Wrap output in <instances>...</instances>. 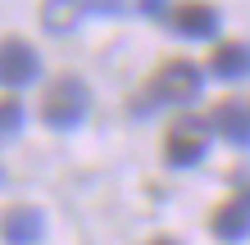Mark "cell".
Listing matches in <instances>:
<instances>
[{
	"mask_svg": "<svg viewBox=\"0 0 250 245\" xmlns=\"http://www.w3.org/2000/svg\"><path fill=\"white\" fill-rule=\"evenodd\" d=\"M86 109H91V91H86V82H82V77L60 73V77L46 86L41 118H46L55 132H68V127H78V123L86 118Z\"/></svg>",
	"mask_w": 250,
	"mask_h": 245,
	"instance_id": "cell-1",
	"label": "cell"
},
{
	"mask_svg": "<svg viewBox=\"0 0 250 245\" xmlns=\"http://www.w3.org/2000/svg\"><path fill=\"white\" fill-rule=\"evenodd\" d=\"M200 86H205V77L191 59H164L150 77V100L155 105H191L200 95Z\"/></svg>",
	"mask_w": 250,
	"mask_h": 245,
	"instance_id": "cell-2",
	"label": "cell"
},
{
	"mask_svg": "<svg viewBox=\"0 0 250 245\" xmlns=\"http://www.w3.org/2000/svg\"><path fill=\"white\" fill-rule=\"evenodd\" d=\"M205 150H209V123H205L200 113H182V118H173L168 136H164V164L191 168V164L205 159Z\"/></svg>",
	"mask_w": 250,
	"mask_h": 245,
	"instance_id": "cell-3",
	"label": "cell"
},
{
	"mask_svg": "<svg viewBox=\"0 0 250 245\" xmlns=\"http://www.w3.org/2000/svg\"><path fill=\"white\" fill-rule=\"evenodd\" d=\"M37 73H41V59L23 37L0 41V86H27L37 82Z\"/></svg>",
	"mask_w": 250,
	"mask_h": 245,
	"instance_id": "cell-4",
	"label": "cell"
},
{
	"mask_svg": "<svg viewBox=\"0 0 250 245\" xmlns=\"http://www.w3.org/2000/svg\"><path fill=\"white\" fill-rule=\"evenodd\" d=\"M209 232L218 241H241V236H250V186H241L237 195H228L223 205L209 213Z\"/></svg>",
	"mask_w": 250,
	"mask_h": 245,
	"instance_id": "cell-5",
	"label": "cell"
},
{
	"mask_svg": "<svg viewBox=\"0 0 250 245\" xmlns=\"http://www.w3.org/2000/svg\"><path fill=\"white\" fill-rule=\"evenodd\" d=\"M91 9H105V0H41V27L46 32H73Z\"/></svg>",
	"mask_w": 250,
	"mask_h": 245,
	"instance_id": "cell-6",
	"label": "cell"
},
{
	"mask_svg": "<svg viewBox=\"0 0 250 245\" xmlns=\"http://www.w3.org/2000/svg\"><path fill=\"white\" fill-rule=\"evenodd\" d=\"M41 232H46V213L32 209V205H14V209H5V218H0V236L9 245H37Z\"/></svg>",
	"mask_w": 250,
	"mask_h": 245,
	"instance_id": "cell-7",
	"label": "cell"
},
{
	"mask_svg": "<svg viewBox=\"0 0 250 245\" xmlns=\"http://www.w3.org/2000/svg\"><path fill=\"white\" fill-rule=\"evenodd\" d=\"M214 132L228 141V146L250 150V105L246 100H223L214 105Z\"/></svg>",
	"mask_w": 250,
	"mask_h": 245,
	"instance_id": "cell-8",
	"label": "cell"
},
{
	"mask_svg": "<svg viewBox=\"0 0 250 245\" xmlns=\"http://www.w3.org/2000/svg\"><path fill=\"white\" fill-rule=\"evenodd\" d=\"M173 32H182V37H196V41H205V37H214L218 32V9L214 5H200V0H182L178 9H173Z\"/></svg>",
	"mask_w": 250,
	"mask_h": 245,
	"instance_id": "cell-9",
	"label": "cell"
},
{
	"mask_svg": "<svg viewBox=\"0 0 250 245\" xmlns=\"http://www.w3.org/2000/svg\"><path fill=\"white\" fill-rule=\"evenodd\" d=\"M209 73L223 77V82H241L250 73V46H246V41H223V46H214Z\"/></svg>",
	"mask_w": 250,
	"mask_h": 245,
	"instance_id": "cell-10",
	"label": "cell"
},
{
	"mask_svg": "<svg viewBox=\"0 0 250 245\" xmlns=\"http://www.w3.org/2000/svg\"><path fill=\"white\" fill-rule=\"evenodd\" d=\"M23 132V105L19 100H0V141Z\"/></svg>",
	"mask_w": 250,
	"mask_h": 245,
	"instance_id": "cell-11",
	"label": "cell"
},
{
	"mask_svg": "<svg viewBox=\"0 0 250 245\" xmlns=\"http://www.w3.org/2000/svg\"><path fill=\"white\" fill-rule=\"evenodd\" d=\"M141 14H164V0H141Z\"/></svg>",
	"mask_w": 250,
	"mask_h": 245,
	"instance_id": "cell-12",
	"label": "cell"
},
{
	"mask_svg": "<svg viewBox=\"0 0 250 245\" xmlns=\"http://www.w3.org/2000/svg\"><path fill=\"white\" fill-rule=\"evenodd\" d=\"M150 245H178V241H168V236H159V241H150Z\"/></svg>",
	"mask_w": 250,
	"mask_h": 245,
	"instance_id": "cell-13",
	"label": "cell"
}]
</instances>
